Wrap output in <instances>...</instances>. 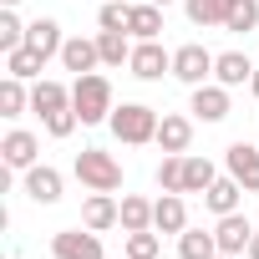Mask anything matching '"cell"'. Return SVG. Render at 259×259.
<instances>
[{"mask_svg":"<svg viewBox=\"0 0 259 259\" xmlns=\"http://www.w3.org/2000/svg\"><path fill=\"white\" fill-rule=\"evenodd\" d=\"M0 6H11V11H16V6H21V0H0Z\"/></svg>","mask_w":259,"mask_h":259,"instance_id":"obj_36","label":"cell"},{"mask_svg":"<svg viewBox=\"0 0 259 259\" xmlns=\"http://www.w3.org/2000/svg\"><path fill=\"white\" fill-rule=\"evenodd\" d=\"M244 254H249V259H259V234L249 239V249H244Z\"/></svg>","mask_w":259,"mask_h":259,"instance_id":"obj_34","label":"cell"},{"mask_svg":"<svg viewBox=\"0 0 259 259\" xmlns=\"http://www.w3.org/2000/svg\"><path fill=\"white\" fill-rule=\"evenodd\" d=\"M213 163L208 158H198V153H183V193H208L213 188Z\"/></svg>","mask_w":259,"mask_h":259,"instance_id":"obj_19","label":"cell"},{"mask_svg":"<svg viewBox=\"0 0 259 259\" xmlns=\"http://www.w3.org/2000/svg\"><path fill=\"white\" fill-rule=\"evenodd\" d=\"M127 6H133V0H127Z\"/></svg>","mask_w":259,"mask_h":259,"instance_id":"obj_39","label":"cell"},{"mask_svg":"<svg viewBox=\"0 0 259 259\" xmlns=\"http://www.w3.org/2000/svg\"><path fill=\"white\" fill-rule=\"evenodd\" d=\"M213 259H239V254H213Z\"/></svg>","mask_w":259,"mask_h":259,"instance_id":"obj_37","label":"cell"},{"mask_svg":"<svg viewBox=\"0 0 259 259\" xmlns=\"http://www.w3.org/2000/svg\"><path fill=\"white\" fill-rule=\"evenodd\" d=\"M112 133H117V143H158V112L153 107H143V102H122V107H112Z\"/></svg>","mask_w":259,"mask_h":259,"instance_id":"obj_2","label":"cell"},{"mask_svg":"<svg viewBox=\"0 0 259 259\" xmlns=\"http://www.w3.org/2000/svg\"><path fill=\"white\" fill-rule=\"evenodd\" d=\"M153 6H173V0H153Z\"/></svg>","mask_w":259,"mask_h":259,"instance_id":"obj_38","label":"cell"},{"mask_svg":"<svg viewBox=\"0 0 259 259\" xmlns=\"http://www.w3.org/2000/svg\"><path fill=\"white\" fill-rule=\"evenodd\" d=\"M158 31H163V6H133V36L138 41H158Z\"/></svg>","mask_w":259,"mask_h":259,"instance_id":"obj_25","label":"cell"},{"mask_svg":"<svg viewBox=\"0 0 259 259\" xmlns=\"http://www.w3.org/2000/svg\"><path fill=\"white\" fill-rule=\"evenodd\" d=\"M122 259H127V254H122Z\"/></svg>","mask_w":259,"mask_h":259,"instance_id":"obj_40","label":"cell"},{"mask_svg":"<svg viewBox=\"0 0 259 259\" xmlns=\"http://www.w3.org/2000/svg\"><path fill=\"white\" fill-rule=\"evenodd\" d=\"M153 229H158V234H183V229H188L183 193H163V198L153 203Z\"/></svg>","mask_w":259,"mask_h":259,"instance_id":"obj_10","label":"cell"},{"mask_svg":"<svg viewBox=\"0 0 259 259\" xmlns=\"http://www.w3.org/2000/svg\"><path fill=\"white\" fill-rule=\"evenodd\" d=\"M36 153H41V143L31 138V133H6V143H0V158H6V168H36Z\"/></svg>","mask_w":259,"mask_h":259,"instance_id":"obj_11","label":"cell"},{"mask_svg":"<svg viewBox=\"0 0 259 259\" xmlns=\"http://www.w3.org/2000/svg\"><path fill=\"white\" fill-rule=\"evenodd\" d=\"M31 107V92L21 87V76H6V81H0V112H6V117H21Z\"/></svg>","mask_w":259,"mask_h":259,"instance_id":"obj_27","label":"cell"},{"mask_svg":"<svg viewBox=\"0 0 259 259\" xmlns=\"http://www.w3.org/2000/svg\"><path fill=\"white\" fill-rule=\"evenodd\" d=\"M213 61H219L213 51H203L198 41H188V46H178V51H173V76H178V81H188V87H203V81L213 76Z\"/></svg>","mask_w":259,"mask_h":259,"instance_id":"obj_4","label":"cell"},{"mask_svg":"<svg viewBox=\"0 0 259 259\" xmlns=\"http://www.w3.org/2000/svg\"><path fill=\"white\" fill-rule=\"evenodd\" d=\"M16 46H26V26H21V16L6 6V11H0V51H16Z\"/></svg>","mask_w":259,"mask_h":259,"instance_id":"obj_32","label":"cell"},{"mask_svg":"<svg viewBox=\"0 0 259 259\" xmlns=\"http://www.w3.org/2000/svg\"><path fill=\"white\" fill-rule=\"evenodd\" d=\"M254 26H259V0H234V11H229L224 31H234V36H249Z\"/></svg>","mask_w":259,"mask_h":259,"instance_id":"obj_28","label":"cell"},{"mask_svg":"<svg viewBox=\"0 0 259 259\" xmlns=\"http://www.w3.org/2000/svg\"><path fill=\"white\" fill-rule=\"evenodd\" d=\"M97 26H102V31H127V36H133V6H127V0H107L102 16H97Z\"/></svg>","mask_w":259,"mask_h":259,"instance_id":"obj_29","label":"cell"},{"mask_svg":"<svg viewBox=\"0 0 259 259\" xmlns=\"http://www.w3.org/2000/svg\"><path fill=\"white\" fill-rule=\"evenodd\" d=\"M122 229H127V234L153 229V203H148V198H138V193H127V198H122Z\"/></svg>","mask_w":259,"mask_h":259,"instance_id":"obj_26","label":"cell"},{"mask_svg":"<svg viewBox=\"0 0 259 259\" xmlns=\"http://www.w3.org/2000/svg\"><path fill=\"white\" fill-rule=\"evenodd\" d=\"M41 122H46V133H51V138H71L81 117H76V107H61V112H51V117H41Z\"/></svg>","mask_w":259,"mask_h":259,"instance_id":"obj_33","label":"cell"},{"mask_svg":"<svg viewBox=\"0 0 259 259\" xmlns=\"http://www.w3.org/2000/svg\"><path fill=\"white\" fill-rule=\"evenodd\" d=\"M213 76H219V87H244V81H254V61L244 51H224L213 61Z\"/></svg>","mask_w":259,"mask_h":259,"instance_id":"obj_16","label":"cell"},{"mask_svg":"<svg viewBox=\"0 0 259 259\" xmlns=\"http://www.w3.org/2000/svg\"><path fill=\"white\" fill-rule=\"evenodd\" d=\"M26 46H36V51L51 61V56H61V46H66V41H61V26H56L51 16H41V21H31V26H26Z\"/></svg>","mask_w":259,"mask_h":259,"instance_id":"obj_15","label":"cell"},{"mask_svg":"<svg viewBox=\"0 0 259 259\" xmlns=\"http://www.w3.org/2000/svg\"><path fill=\"white\" fill-rule=\"evenodd\" d=\"M249 92H254V97H259V66H254V81H249Z\"/></svg>","mask_w":259,"mask_h":259,"instance_id":"obj_35","label":"cell"},{"mask_svg":"<svg viewBox=\"0 0 259 259\" xmlns=\"http://www.w3.org/2000/svg\"><path fill=\"white\" fill-rule=\"evenodd\" d=\"M51 254L56 259H107L102 254V239H97V229H61L56 239H51Z\"/></svg>","mask_w":259,"mask_h":259,"instance_id":"obj_5","label":"cell"},{"mask_svg":"<svg viewBox=\"0 0 259 259\" xmlns=\"http://www.w3.org/2000/svg\"><path fill=\"white\" fill-rule=\"evenodd\" d=\"M188 143H193V122L168 112V117L158 122V148H163V153H188Z\"/></svg>","mask_w":259,"mask_h":259,"instance_id":"obj_17","label":"cell"},{"mask_svg":"<svg viewBox=\"0 0 259 259\" xmlns=\"http://www.w3.org/2000/svg\"><path fill=\"white\" fill-rule=\"evenodd\" d=\"M71 107H76L81 127L107 122V117H112V81H107V76H97V71L76 76V81H71Z\"/></svg>","mask_w":259,"mask_h":259,"instance_id":"obj_1","label":"cell"},{"mask_svg":"<svg viewBox=\"0 0 259 259\" xmlns=\"http://www.w3.org/2000/svg\"><path fill=\"white\" fill-rule=\"evenodd\" d=\"M81 224L87 229H112V224H122V203H112V193H92L87 203H81Z\"/></svg>","mask_w":259,"mask_h":259,"instance_id":"obj_14","label":"cell"},{"mask_svg":"<svg viewBox=\"0 0 259 259\" xmlns=\"http://www.w3.org/2000/svg\"><path fill=\"white\" fill-rule=\"evenodd\" d=\"M26 198H31V203H56V198H61V173L46 168V163L26 168Z\"/></svg>","mask_w":259,"mask_h":259,"instance_id":"obj_9","label":"cell"},{"mask_svg":"<svg viewBox=\"0 0 259 259\" xmlns=\"http://www.w3.org/2000/svg\"><path fill=\"white\" fill-rule=\"evenodd\" d=\"M239 193H244V183H239V178H213V188L203 193V203H208V213H219V219H224V213H234V208H239Z\"/></svg>","mask_w":259,"mask_h":259,"instance_id":"obj_20","label":"cell"},{"mask_svg":"<svg viewBox=\"0 0 259 259\" xmlns=\"http://www.w3.org/2000/svg\"><path fill=\"white\" fill-rule=\"evenodd\" d=\"M234 11V0H188V21L193 26H224Z\"/></svg>","mask_w":259,"mask_h":259,"instance_id":"obj_24","label":"cell"},{"mask_svg":"<svg viewBox=\"0 0 259 259\" xmlns=\"http://www.w3.org/2000/svg\"><path fill=\"white\" fill-rule=\"evenodd\" d=\"M224 163H229V178L244 183V193H259V153H254L249 143H234V148L224 153Z\"/></svg>","mask_w":259,"mask_h":259,"instance_id":"obj_8","label":"cell"},{"mask_svg":"<svg viewBox=\"0 0 259 259\" xmlns=\"http://www.w3.org/2000/svg\"><path fill=\"white\" fill-rule=\"evenodd\" d=\"M97 61H102V51H97V41H87V36H71V41L61 46V66L76 71V76L97 71Z\"/></svg>","mask_w":259,"mask_h":259,"instance_id":"obj_12","label":"cell"},{"mask_svg":"<svg viewBox=\"0 0 259 259\" xmlns=\"http://www.w3.org/2000/svg\"><path fill=\"white\" fill-rule=\"evenodd\" d=\"M213 239H219V254H244V249H249V239H254V229H249V219L234 208V213H224V219H219Z\"/></svg>","mask_w":259,"mask_h":259,"instance_id":"obj_7","label":"cell"},{"mask_svg":"<svg viewBox=\"0 0 259 259\" xmlns=\"http://www.w3.org/2000/svg\"><path fill=\"white\" fill-rule=\"evenodd\" d=\"M61 107H71V92H66L61 81H36V87H31V112L51 117V112H61Z\"/></svg>","mask_w":259,"mask_h":259,"instance_id":"obj_18","label":"cell"},{"mask_svg":"<svg viewBox=\"0 0 259 259\" xmlns=\"http://www.w3.org/2000/svg\"><path fill=\"white\" fill-rule=\"evenodd\" d=\"M158 188L163 193H183V153H168L158 163Z\"/></svg>","mask_w":259,"mask_h":259,"instance_id":"obj_31","label":"cell"},{"mask_svg":"<svg viewBox=\"0 0 259 259\" xmlns=\"http://www.w3.org/2000/svg\"><path fill=\"white\" fill-rule=\"evenodd\" d=\"M97 51H102V66H122V61H133L127 31H97Z\"/></svg>","mask_w":259,"mask_h":259,"instance_id":"obj_23","label":"cell"},{"mask_svg":"<svg viewBox=\"0 0 259 259\" xmlns=\"http://www.w3.org/2000/svg\"><path fill=\"white\" fill-rule=\"evenodd\" d=\"M76 178L92 188V193H117L122 188V163L102 148H81L76 153Z\"/></svg>","mask_w":259,"mask_h":259,"instance_id":"obj_3","label":"cell"},{"mask_svg":"<svg viewBox=\"0 0 259 259\" xmlns=\"http://www.w3.org/2000/svg\"><path fill=\"white\" fill-rule=\"evenodd\" d=\"M193 117H203V122H224L229 117V87H193Z\"/></svg>","mask_w":259,"mask_h":259,"instance_id":"obj_13","label":"cell"},{"mask_svg":"<svg viewBox=\"0 0 259 259\" xmlns=\"http://www.w3.org/2000/svg\"><path fill=\"white\" fill-rule=\"evenodd\" d=\"M41 66H46V56H41L36 46H16V51H6V71H11V76H21V81L41 76Z\"/></svg>","mask_w":259,"mask_h":259,"instance_id":"obj_21","label":"cell"},{"mask_svg":"<svg viewBox=\"0 0 259 259\" xmlns=\"http://www.w3.org/2000/svg\"><path fill=\"white\" fill-rule=\"evenodd\" d=\"M127 66H133V76H138V81H158L163 71H173V51H163L158 41H138V46H133V61H127Z\"/></svg>","mask_w":259,"mask_h":259,"instance_id":"obj_6","label":"cell"},{"mask_svg":"<svg viewBox=\"0 0 259 259\" xmlns=\"http://www.w3.org/2000/svg\"><path fill=\"white\" fill-rule=\"evenodd\" d=\"M219 254V239L203 234V229H183L178 234V259H213Z\"/></svg>","mask_w":259,"mask_h":259,"instance_id":"obj_22","label":"cell"},{"mask_svg":"<svg viewBox=\"0 0 259 259\" xmlns=\"http://www.w3.org/2000/svg\"><path fill=\"white\" fill-rule=\"evenodd\" d=\"M127 259H163V249H158V234L153 229H138V234H127V249H122Z\"/></svg>","mask_w":259,"mask_h":259,"instance_id":"obj_30","label":"cell"}]
</instances>
